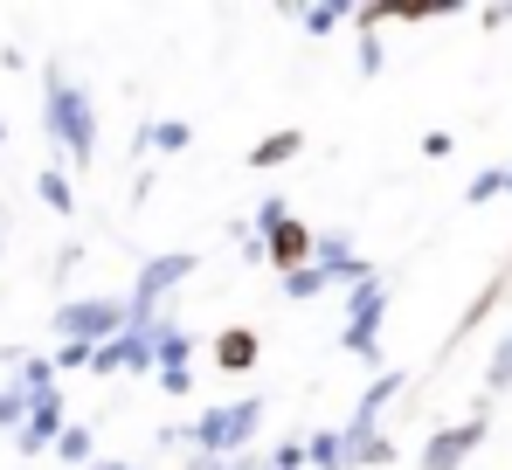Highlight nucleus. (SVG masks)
<instances>
[{"instance_id": "f257e3e1", "label": "nucleus", "mask_w": 512, "mask_h": 470, "mask_svg": "<svg viewBox=\"0 0 512 470\" xmlns=\"http://www.w3.org/2000/svg\"><path fill=\"white\" fill-rule=\"evenodd\" d=\"M263 422V401H236V408H215V415H201V429H194V443H201V457H222V450H243L250 443V429Z\"/></svg>"}, {"instance_id": "f03ea898", "label": "nucleus", "mask_w": 512, "mask_h": 470, "mask_svg": "<svg viewBox=\"0 0 512 470\" xmlns=\"http://www.w3.org/2000/svg\"><path fill=\"white\" fill-rule=\"evenodd\" d=\"M381 298H388V284H381V277H367V284L353 291V318H346V353H367V360H374V325H381Z\"/></svg>"}, {"instance_id": "7ed1b4c3", "label": "nucleus", "mask_w": 512, "mask_h": 470, "mask_svg": "<svg viewBox=\"0 0 512 470\" xmlns=\"http://www.w3.org/2000/svg\"><path fill=\"white\" fill-rule=\"evenodd\" d=\"M153 353H160V332L132 325L118 346H104V353H97V367H111V374H118V367H153Z\"/></svg>"}, {"instance_id": "20e7f679", "label": "nucleus", "mask_w": 512, "mask_h": 470, "mask_svg": "<svg viewBox=\"0 0 512 470\" xmlns=\"http://www.w3.org/2000/svg\"><path fill=\"white\" fill-rule=\"evenodd\" d=\"M263 249H270V263H277V270H305V263H312V229H305V222H284Z\"/></svg>"}, {"instance_id": "39448f33", "label": "nucleus", "mask_w": 512, "mask_h": 470, "mask_svg": "<svg viewBox=\"0 0 512 470\" xmlns=\"http://www.w3.org/2000/svg\"><path fill=\"white\" fill-rule=\"evenodd\" d=\"M478 436H485L478 422H464V429H443V436H436V443L423 450V464H429V470H457L464 457H471V443H478Z\"/></svg>"}, {"instance_id": "423d86ee", "label": "nucleus", "mask_w": 512, "mask_h": 470, "mask_svg": "<svg viewBox=\"0 0 512 470\" xmlns=\"http://www.w3.org/2000/svg\"><path fill=\"white\" fill-rule=\"evenodd\" d=\"M49 125H56V132H70V146H77V153H90V118H84V97H77V90H56Z\"/></svg>"}, {"instance_id": "0eeeda50", "label": "nucleus", "mask_w": 512, "mask_h": 470, "mask_svg": "<svg viewBox=\"0 0 512 470\" xmlns=\"http://www.w3.org/2000/svg\"><path fill=\"white\" fill-rule=\"evenodd\" d=\"M111 325H125V305H70L63 312V332H77V339H97Z\"/></svg>"}, {"instance_id": "6e6552de", "label": "nucleus", "mask_w": 512, "mask_h": 470, "mask_svg": "<svg viewBox=\"0 0 512 470\" xmlns=\"http://www.w3.org/2000/svg\"><path fill=\"white\" fill-rule=\"evenodd\" d=\"M187 270H194V256H160V263L146 270V284H139V312H153V298H160L167 284H180Z\"/></svg>"}, {"instance_id": "1a4fd4ad", "label": "nucleus", "mask_w": 512, "mask_h": 470, "mask_svg": "<svg viewBox=\"0 0 512 470\" xmlns=\"http://www.w3.org/2000/svg\"><path fill=\"white\" fill-rule=\"evenodd\" d=\"M215 360L243 374V367H256V339L250 332H222V339H215Z\"/></svg>"}, {"instance_id": "9d476101", "label": "nucleus", "mask_w": 512, "mask_h": 470, "mask_svg": "<svg viewBox=\"0 0 512 470\" xmlns=\"http://www.w3.org/2000/svg\"><path fill=\"white\" fill-rule=\"evenodd\" d=\"M298 146H305L298 132H270V139H263V146H256V153H250V166H284V159L298 153Z\"/></svg>"}, {"instance_id": "9b49d317", "label": "nucleus", "mask_w": 512, "mask_h": 470, "mask_svg": "<svg viewBox=\"0 0 512 470\" xmlns=\"http://www.w3.org/2000/svg\"><path fill=\"white\" fill-rule=\"evenodd\" d=\"M319 284H333V270H326V263H319V256H312V263H305V270H291V277H284V291H291V298H312V291H319Z\"/></svg>"}, {"instance_id": "f8f14e48", "label": "nucleus", "mask_w": 512, "mask_h": 470, "mask_svg": "<svg viewBox=\"0 0 512 470\" xmlns=\"http://www.w3.org/2000/svg\"><path fill=\"white\" fill-rule=\"evenodd\" d=\"M305 28H312V35H333V28H340V7H305Z\"/></svg>"}, {"instance_id": "ddd939ff", "label": "nucleus", "mask_w": 512, "mask_h": 470, "mask_svg": "<svg viewBox=\"0 0 512 470\" xmlns=\"http://www.w3.org/2000/svg\"><path fill=\"white\" fill-rule=\"evenodd\" d=\"M153 146H167V153H180V146H187V125H153Z\"/></svg>"}, {"instance_id": "4468645a", "label": "nucleus", "mask_w": 512, "mask_h": 470, "mask_svg": "<svg viewBox=\"0 0 512 470\" xmlns=\"http://www.w3.org/2000/svg\"><path fill=\"white\" fill-rule=\"evenodd\" d=\"M506 381H512V339L492 353V388H506Z\"/></svg>"}, {"instance_id": "2eb2a0df", "label": "nucleus", "mask_w": 512, "mask_h": 470, "mask_svg": "<svg viewBox=\"0 0 512 470\" xmlns=\"http://www.w3.org/2000/svg\"><path fill=\"white\" fill-rule=\"evenodd\" d=\"M499 187H506V173H478V180H471V201H492Z\"/></svg>"}, {"instance_id": "dca6fc26", "label": "nucleus", "mask_w": 512, "mask_h": 470, "mask_svg": "<svg viewBox=\"0 0 512 470\" xmlns=\"http://www.w3.org/2000/svg\"><path fill=\"white\" fill-rule=\"evenodd\" d=\"M104 470H118V464H104Z\"/></svg>"}]
</instances>
